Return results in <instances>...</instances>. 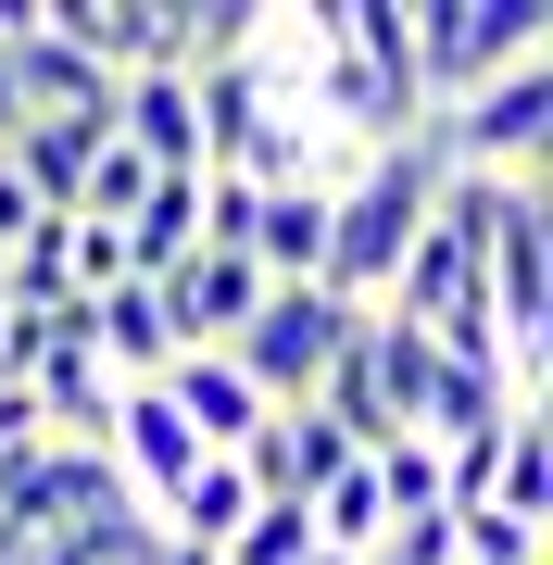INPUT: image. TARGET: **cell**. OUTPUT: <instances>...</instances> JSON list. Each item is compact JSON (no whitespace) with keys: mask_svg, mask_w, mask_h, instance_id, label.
<instances>
[{"mask_svg":"<svg viewBox=\"0 0 553 565\" xmlns=\"http://www.w3.org/2000/svg\"><path fill=\"white\" fill-rule=\"evenodd\" d=\"M541 51H553L541 0H415V88H428V114H453L466 88H491Z\"/></svg>","mask_w":553,"mask_h":565,"instance_id":"obj_2","label":"cell"},{"mask_svg":"<svg viewBox=\"0 0 553 565\" xmlns=\"http://www.w3.org/2000/svg\"><path fill=\"white\" fill-rule=\"evenodd\" d=\"M214 565H315V515H302V503H252L240 527H226Z\"/></svg>","mask_w":553,"mask_h":565,"instance_id":"obj_15","label":"cell"},{"mask_svg":"<svg viewBox=\"0 0 553 565\" xmlns=\"http://www.w3.org/2000/svg\"><path fill=\"white\" fill-rule=\"evenodd\" d=\"M139 189H151V163L126 151V139H102V151H88V177H76V226H126V214H139Z\"/></svg>","mask_w":553,"mask_h":565,"instance_id":"obj_16","label":"cell"},{"mask_svg":"<svg viewBox=\"0 0 553 565\" xmlns=\"http://www.w3.org/2000/svg\"><path fill=\"white\" fill-rule=\"evenodd\" d=\"M151 390H164V403H177V427H189V440H202V452H240L252 427H265V403H252V377H240V364H226V352H177V364H164V377H151Z\"/></svg>","mask_w":553,"mask_h":565,"instance_id":"obj_7","label":"cell"},{"mask_svg":"<svg viewBox=\"0 0 553 565\" xmlns=\"http://www.w3.org/2000/svg\"><path fill=\"white\" fill-rule=\"evenodd\" d=\"M102 452H114V478H126V503H139V515H164L177 490L214 465V452L177 427V403H164V390H114V427H102Z\"/></svg>","mask_w":553,"mask_h":565,"instance_id":"obj_5","label":"cell"},{"mask_svg":"<svg viewBox=\"0 0 553 565\" xmlns=\"http://www.w3.org/2000/svg\"><path fill=\"white\" fill-rule=\"evenodd\" d=\"M428 126H440V163H453V177H541V139H553V51L515 63V76H491V88H466V102L428 114Z\"/></svg>","mask_w":553,"mask_h":565,"instance_id":"obj_4","label":"cell"},{"mask_svg":"<svg viewBox=\"0 0 553 565\" xmlns=\"http://www.w3.org/2000/svg\"><path fill=\"white\" fill-rule=\"evenodd\" d=\"M428 390H440V352L415 340V327L365 315V403H377V440H415V415H428Z\"/></svg>","mask_w":553,"mask_h":565,"instance_id":"obj_10","label":"cell"},{"mask_svg":"<svg viewBox=\"0 0 553 565\" xmlns=\"http://www.w3.org/2000/svg\"><path fill=\"white\" fill-rule=\"evenodd\" d=\"M240 515H252V478L214 452V465H202V478H189L151 527H164V553H226V527H240Z\"/></svg>","mask_w":553,"mask_h":565,"instance_id":"obj_12","label":"cell"},{"mask_svg":"<svg viewBox=\"0 0 553 565\" xmlns=\"http://www.w3.org/2000/svg\"><path fill=\"white\" fill-rule=\"evenodd\" d=\"M365 478H377V515H390V527H403V515H440V452H428V440H377Z\"/></svg>","mask_w":553,"mask_h":565,"instance_id":"obj_14","label":"cell"},{"mask_svg":"<svg viewBox=\"0 0 553 565\" xmlns=\"http://www.w3.org/2000/svg\"><path fill=\"white\" fill-rule=\"evenodd\" d=\"M252 302H265V277H252L240 252H189L177 277H164V327H177V352H226L252 327Z\"/></svg>","mask_w":553,"mask_h":565,"instance_id":"obj_6","label":"cell"},{"mask_svg":"<svg viewBox=\"0 0 553 565\" xmlns=\"http://www.w3.org/2000/svg\"><path fill=\"white\" fill-rule=\"evenodd\" d=\"M541 490H553V440H541V415H515V427H503V465H491V503H478V515L541 527Z\"/></svg>","mask_w":553,"mask_h":565,"instance_id":"obj_13","label":"cell"},{"mask_svg":"<svg viewBox=\"0 0 553 565\" xmlns=\"http://www.w3.org/2000/svg\"><path fill=\"white\" fill-rule=\"evenodd\" d=\"M102 139H114V126H63V114H39L0 163L25 177V202H39V214H76V177H88V151H102Z\"/></svg>","mask_w":553,"mask_h":565,"instance_id":"obj_11","label":"cell"},{"mask_svg":"<svg viewBox=\"0 0 553 565\" xmlns=\"http://www.w3.org/2000/svg\"><path fill=\"white\" fill-rule=\"evenodd\" d=\"M114 252H126V277H139V289H164L177 264L202 252V177H151L139 214L114 226Z\"/></svg>","mask_w":553,"mask_h":565,"instance_id":"obj_9","label":"cell"},{"mask_svg":"<svg viewBox=\"0 0 553 565\" xmlns=\"http://www.w3.org/2000/svg\"><path fill=\"white\" fill-rule=\"evenodd\" d=\"M352 327H365V315H340L328 289H265L252 327L226 340V364L252 377V403H265V415H289V403H315V377H328V352L352 340Z\"/></svg>","mask_w":553,"mask_h":565,"instance_id":"obj_3","label":"cell"},{"mask_svg":"<svg viewBox=\"0 0 553 565\" xmlns=\"http://www.w3.org/2000/svg\"><path fill=\"white\" fill-rule=\"evenodd\" d=\"M440 126H415V139H390L365 177L328 202V264H315V289H328L340 315H377L390 302V277H403V252H415V226H428L440 202Z\"/></svg>","mask_w":553,"mask_h":565,"instance_id":"obj_1","label":"cell"},{"mask_svg":"<svg viewBox=\"0 0 553 565\" xmlns=\"http://www.w3.org/2000/svg\"><path fill=\"white\" fill-rule=\"evenodd\" d=\"M114 139L151 163V177H202V114H189V76H126L114 88Z\"/></svg>","mask_w":553,"mask_h":565,"instance_id":"obj_8","label":"cell"}]
</instances>
